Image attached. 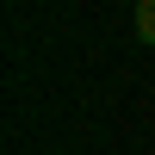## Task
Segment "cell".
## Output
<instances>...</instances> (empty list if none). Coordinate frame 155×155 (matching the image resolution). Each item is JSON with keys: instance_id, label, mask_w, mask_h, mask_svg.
I'll return each mask as SVG.
<instances>
[{"instance_id": "2", "label": "cell", "mask_w": 155, "mask_h": 155, "mask_svg": "<svg viewBox=\"0 0 155 155\" xmlns=\"http://www.w3.org/2000/svg\"><path fill=\"white\" fill-rule=\"evenodd\" d=\"M137 44H149V50H155V31H137Z\"/></svg>"}, {"instance_id": "1", "label": "cell", "mask_w": 155, "mask_h": 155, "mask_svg": "<svg viewBox=\"0 0 155 155\" xmlns=\"http://www.w3.org/2000/svg\"><path fill=\"white\" fill-rule=\"evenodd\" d=\"M137 31H155V0H137Z\"/></svg>"}]
</instances>
